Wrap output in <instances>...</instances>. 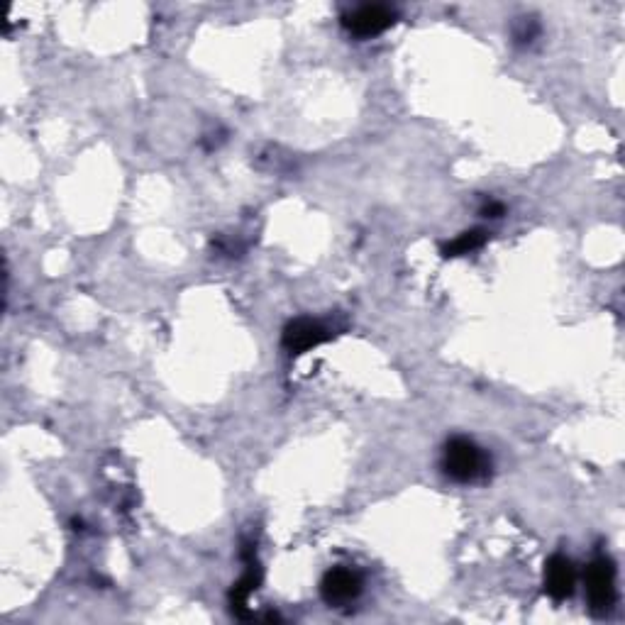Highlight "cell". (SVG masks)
<instances>
[{"label": "cell", "instance_id": "obj_1", "mask_svg": "<svg viewBox=\"0 0 625 625\" xmlns=\"http://www.w3.org/2000/svg\"><path fill=\"white\" fill-rule=\"evenodd\" d=\"M442 469L452 481L472 484L484 479L491 469V459L484 450L469 438H452L442 452Z\"/></svg>", "mask_w": 625, "mask_h": 625}, {"label": "cell", "instance_id": "obj_2", "mask_svg": "<svg viewBox=\"0 0 625 625\" xmlns=\"http://www.w3.org/2000/svg\"><path fill=\"white\" fill-rule=\"evenodd\" d=\"M586 599L596 616H606L616 604V567L608 557H599L586 567Z\"/></svg>", "mask_w": 625, "mask_h": 625}, {"label": "cell", "instance_id": "obj_3", "mask_svg": "<svg viewBox=\"0 0 625 625\" xmlns=\"http://www.w3.org/2000/svg\"><path fill=\"white\" fill-rule=\"evenodd\" d=\"M362 594V577L350 567H333L320 582V596L328 606H350Z\"/></svg>", "mask_w": 625, "mask_h": 625}, {"label": "cell", "instance_id": "obj_4", "mask_svg": "<svg viewBox=\"0 0 625 625\" xmlns=\"http://www.w3.org/2000/svg\"><path fill=\"white\" fill-rule=\"evenodd\" d=\"M396 22V13L389 5H359L342 18L347 32L355 37H376Z\"/></svg>", "mask_w": 625, "mask_h": 625}, {"label": "cell", "instance_id": "obj_5", "mask_svg": "<svg viewBox=\"0 0 625 625\" xmlns=\"http://www.w3.org/2000/svg\"><path fill=\"white\" fill-rule=\"evenodd\" d=\"M330 333L323 323L313 318H296L286 325L284 330V347L291 355H303V352L313 350V347L323 345Z\"/></svg>", "mask_w": 625, "mask_h": 625}, {"label": "cell", "instance_id": "obj_6", "mask_svg": "<svg viewBox=\"0 0 625 625\" xmlns=\"http://www.w3.org/2000/svg\"><path fill=\"white\" fill-rule=\"evenodd\" d=\"M577 586V569L569 557L552 555L545 562V594L555 601H564L574 594Z\"/></svg>", "mask_w": 625, "mask_h": 625}, {"label": "cell", "instance_id": "obj_7", "mask_svg": "<svg viewBox=\"0 0 625 625\" xmlns=\"http://www.w3.org/2000/svg\"><path fill=\"white\" fill-rule=\"evenodd\" d=\"M486 240H489V235H486L484 230H479V228L467 230L459 237H455L452 242H447V245L442 247V254H445V257H462V254L477 252L479 247H484Z\"/></svg>", "mask_w": 625, "mask_h": 625}, {"label": "cell", "instance_id": "obj_8", "mask_svg": "<svg viewBox=\"0 0 625 625\" xmlns=\"http://www.w3.org/2000/svg\"><path fill=\"white\" fill-rule=\"evenodd\" d=\"M538 32H540L538 20H535V18H521V22H518V27H516V32H513V37H516V42L530 44V42L535 40V37H538Z\"/></svg>", "mask_w": 625, "mask_h": 625}, {"label": "cell", "instance_id": "obj_9", "mask_svg": "<svg viewBox=\"0 0 625 625\" xmlns=\"http://www.w3.org/2000/svg\"><path fill=\"white\" fill-rule=\"evenodd\" d=\"M503 213H506V208H503V203L494 201V198H491V201H486L484 206H481V215H484V218H501Z\"/></svg>", "mask_w": 625, "mask_h": 625}]
</instances>
